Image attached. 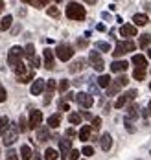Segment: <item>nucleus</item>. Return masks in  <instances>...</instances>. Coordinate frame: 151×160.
Returning a JSON list of instances; mask_svg holds the SVG:
<instances>
[{"mask_svg": "<svg viewBox=\"0 0 151 160\" xmlns=\"http://www.w3.org/2000/svg\"><path fill=\"white\" fill-rule=\"evenodd\" d=\"M85 8L81 4H78V2H70L67 6V17L70 20H83L85 18Z\"/></svg>", "mask_w": 151, "mask_h": 160, "instance_id": "1", "label": "nucleus"}, {"mask_svg": "<svg viewBox=\"0 0 151 160\" xmlns=\"http://www.w3.org/2000/svg\"><path fill=\"white\" fill-rule=\"evenodd\" d=\"M15 76H17L18 83H30V81L35 78V72L32 68H28L24 63H20L17 68H15Z\"/></svg>", "mask_w": 151, "mask_h": 160, "instance_id": "2", "label": "nucleus"}, {"mask_svg": "<svg viewBox=\"0 0 151 160\" xmlns=\"http://www.w3.org/2000/svg\"><path fill=\"white\" fill-rule=\"evenodd\" d=\"M22 55H24V50L20 48V46H13V48L9 50V53H8V64L15 70L18 64L22 63Z\"/></svg>", "mask_w": 151, "mask_h": 160, "instance_id": "3", "label": "nucleus"}, {"mask_svg": "<svg viewBox=\"0 0 151 160\" xmlns=\"http://www.w3.org/2000/svg\"><path fill=\"white\" fill-rule=\"evenodd\" d=\"M134 48H136V44H134L133 41H120L116 44V48H114V52H113V55L114 57H122L127 52H134Z\"/></svg>", "mask_w": 151, "mask_h": 160, "instance_id": "4", "label": "nucleus"}, {"mask_svg": "<svg viewBox=\"0 0 151 160\" xmlns=\"http://www.w3.org/2000/svg\"><path fill=\"white\" fill-rule=\"evenodd\" d=\"M55 55H57V59L59 61H68V59H72V55H74V48L70 46V44H59L57 48H55Z\"/></svg>", "mask_w": 151, "mask_h": 160, "instance_id": "5", "label": "nucleus"}, {"mask_svg": "<svg viewBox=\"0 0 151 160\" xmlns=\"http://www.w3.org/2000/svg\"><path fill=\"white\" fill-rule=\"evenodd\" d=\"M125 85H127V78H125V76H120V78L114 79V83L107 88V96H114V94H118V92H120V88H122V87H125Z\"/></svg>", "mask_w": 151, "mask_h": 160, "instance_id": "6", "label": "nucleus"}, {"mask_svg": "<svg viewBox=\"0 0 151 160\" xmlns=\"http://www.w3.org/2000/svg\"><path fill=\"white\" fill-rule=\"evenodd\" d=\"M88 61L92 64V68L96 70V72H101L103 68H105V63H103V57H101L98 52H90V55H88Z\"/></svg>", "mask_w": 151, "mask_h": 160, "instance_id": "7", "label": "nucleus"}, {"mask_svg": "<svg viewBox=\"0 0 151 160\" xmlns=\"http://www.w3.org/2000/svg\"><path fill=\"white\" fill-rule=\"evenodd\" d=\"M76 101H78L79 107H85V109H90V107L94 105V98L90 96V94H87V92L76 94Z\"/></svg>", "mask_w": 151, "mask_h": 160, "instance_id": "8", "label": "nucleus"}, {"mask_svg": "<svg viewBox=\"0 0 151 160\" xmlns=\"http://www.w3.org/2000/svg\"><path fill=\"white\" fill-rule=\"evenodd\" d=\"M59 149H61V158L68 160L70 153H72V140H68V138L59 140Z\"/></svg>", "mask_w": 151, "mask_h": 160, "instance_id": "9", "label": "nucleus"}, {"mask_svg": "<svg viewBox=\"0 0 151 160\" xmlns=\"http://www.w3.org/2000/svg\"><path fill=\"white\" fill-rule=\"evenodd\" d=\"M17 134H18V127H15V125H11L9 127V131L4 134V145H11V144H15V140H17Z\"/></svg>", "mask_w": 151, "mask_h": 160, "instance_id": "10", "label": "nucleus"}, {"mask_svg": "<svg viewBox=\"0 0 151 160\" xmlns=\"http://www.w3.org/2000/svg\"><path fill=\"white\" fill-rule=\"evenodd\" d=\"M41 123H43V112L32 111V114H30V129H39Z\"/></svg>", "mask_w": 151, "mask_h": 160, "instance_id": "11", "label": "nucleus"}, {"mask_svg": "<svg viewBox=\"0 0 151 160\" xmlns=\"http://www.w3.org/2000/svg\"><path fill=\"white\" fill-rule=\"evenodd\" d=\"M44 88H46V81L39 78V79L33 81V85H32V88H30V90H32V94H33V96H39Z\"/></svg>", "mask_w": 151, "mask_h": 160, "instance_id": "12", "label": "nucleus"}, {"mask_svg": "<svg viewBox=\"0 0 151 160\" xmlns=\"http://www.w3.org/2000/svg\"><path fill=\"white\" fill-rule=\"evenodd\" d=\"M100 145H101V149H103V151H109V149L113 147V136H111L109 132L101 134V138H100Z\"/></svg>", "mask_w": 151, "mask_h": 160, "instance_id": "13", "label": "nucleus"}, {"mask_svg": "<svg viewBox=\"0 0 151 160\" xmlns=\"http://www.w3.org/2000/svg\"><path fill=\"white\" fill-rule=\"evenodd\" d=\"M37 140L39 142H48L50 140V127H39L37 129Z\"/></svg>", "mask_w": 151, "mask_h": 160, "instance_id": "14", "label": "nucleus"}, {"mask_svg": "<svg viewBox=\"0 0 151 160\" xmlns=\"http://www.w3.org/2000/svg\"><path fill=\"white\" fill-rule=\"evenodd\" d=\"M53 66H55V63H53V52L50 48H46L44 50V68L52 70Z\"/></svg>", "mask_w": 151, "mask_h": 160, "instance_id": "15", "label": "nucleus"}, {"mask_svg": "<svg viewBox=\"0 0 151 160\" xmlns=\"http://www.w3.org/2000/svg\"><path fill=\"white\" fill-rule=\"evenodd\" d=\"M120 33H122V37H134L136 35V28L131 26V24H123L120 28Z\"/></svg>", "mask_w": 151, "mask_h": 160, "instance_id": "16", "label": "nucleus"}, {"mask_svg": "<svg viewBox=\"0 0 151 160\" xmlns=\"http://www.w3.org/2000/svg\"><path fill=\"white\" fill-rule=\"evenodd\" d=\"M11 127V123H9V118L8 116H0V136H4L8 131Z\"/></svg>", "mask_w": 151, "mask_h": 160, "instance_id": "17", "label": "nucleus"}, {"mask_svg": "<svg viewBox=\"0 0 151 160\" xmlns=\"http://www.w3.org/2000/svg\"><path fill=\"white\" fill-rule=\"evenodd\" d=\"M111 70H113V72H116V74L125 72V70H127V61H114V63L111 64Z\"/></svg>", "mask_w": 151, "mask_h": 160, "instance_id": "18", "label": "nucleus"}, {"mask_svg": "<svg viewBox=\"0 0 151 160\" xmlns=\"http://www.w3.org/2000/svg\"><path fill=\"white\" fill-rule=\"evenodd\" d=\"M90 132H92V125H83L81 131H79V140H81V142L90 140Z\"/></svg>", "mask_w": 151, "mask_h": 160, "instance_id": "19", "label": "nucleus"}, {"mask_svg": "<svg viewBox=\"0 0 151 160\" xmlns=\"http://www.w3.org/2000/svg\"><path fill=\"white\" fill-rule=\"evenodd\" d=\"M85 68V59H78V61H74V63L68 66V70L72 72V74H76V72H81Z\"/></svg>", "mask_w": 151, "mask_h": 160, "instance_id": "20", "label": "nucleus"}, {"mask_svg": "<svg viewBox=\"0 0 151 160\" xmlns=\"http://www.w3.org/2000/svg\"><path fill=\"white\" fill-rule=\"evenodd\" d=\"M127 120H136L138 118V105L136 103H131L129 107H127V116H125Z\"/></svg>", "mask_w": 151, "mask_h": 160, "instance_id": "21", "label": "nucleus"}, {"mask_svg": "<svg viewBox=\"0 0 151 160\" xmlns=\"http://www.w3.org/2000/svg\"><path fill=\"white\" fill-rule=\"evenodd\" d=\"M133 22L136 26H146L149 20H148V15H144V13H138V15L133 17Z\"/></svg>", "mask_w": 151, "mask_h": 160, "instance_id": "22", "label": "nucleus"}, {"mask_svg": "<svg viewBox=\"0 0 151 160\" xmlns=\"http://www.w3.org/2000/svg\"><path fill=\"white\" fill-rule=\"evenodd\" d=\"M138 46H140V48H149L151 46V35L149 33H146V35H142V37L138 39Z\"/></svg>", "mask_w": 151, "mask_h": 160, "instance_id": "23", "label": "nucleus"}, {"mask_svg": "<svg viewBox=\"0 0 151 160\" xmlns=\"http://www.w3.org/2000/svg\"><path fill=\"white\" fill-rule=\"evenodd\" d=\"M59 123H61V114H52L48 118V127L55 129V127H59Z\"/></svg>", "mask_w": 151, "mask_h": 160, "instance_id": "24", "label": "nucleus"}, {"mask_svg": "<svg viewBox=\"0 0 151 160\" xmlns=\"http://www.w3.org/2000/svg\"><path fill=\"white\" fill-rule=\"evenodd\" d=\"M11 22H13V17L11 15H6L2 20H0V30L2 32H6V30H9V26H11Z\"/></svg>", "mask_w": 151, "mask_h": 160, "instance_id": "25", "label": "nucleus"}, {"mask_svg": "<svg viewBox=\"0 0 151 160\" xmlns=\"http://www.w3.org/2000/svg\"><path fill=\"white\" fill-rule=\"evenodd\" d=\"M133 63L136 64V68H146L148 66V61L144 55H133Z\"/></svg>", "mask_w": 151, "mask_h": 160, "instance_id": "26", "label": "nucleus"}, {"mask_svg": "<svg viewBox=\"0 0 151 160\" xmlns=\"http://www.w3.org/2000/svg\"><path fill=\"white\" fill-rule=\"evenodd\" d=\"M59 157H61V155H59L55 149H52V147H48V149L44 151V160H57Z\"/></svg>", "mask_w": 151, "mask_h": 160, "instance_id": "27", "label": "nucleus"}, {"mask_svg": "<svg viewBox=\"0 0 151 160\" xmlns=\"http://www.w3.org/2000/svg\"><path fill=\"white\" fill-rule=\"evenodd\" d=\"M32 155H33V153H32L30 145H22V147H20V158L22 160H30L32 158Z\"/></svg>", "mask_w": 151, "mask_h": 160, "instance_id": "28", "label": "nucleus"}, {"mask_svg": "<svg viewBox=\"0 0 151 160\" xmlns=\"http://www.w3.org/2000/svg\"><path fill=\"white\" fill-rule=\"evenodd\" d=\"M68 122H70L72 125H79V123H81V116H79L78 112H70V114H68Z\"/></svg>", "mask_w": 151, "mask_h": 160, "instance_id": "29", "label": "nucleus"}, {"mask_svg": "<svg viewBox=\"0 0 151 160\" xmlns=\"http://www.w3.org/2000/svg\"><path fill=\"white\" fill-rule=\"evenodd\" d=\"M133 78L136 81H144V78H146V68H134Z\"/></svg>", "mask_w": 151, "mask_h": 160, "instance_id": "30", "label": "nucleus"}, {"mask_svg": "<svg viewBox=\"0 0 151 160\" xmlns=\"http://www.w3.org/2000/svg\"><path fill=\"white\" fill-rule=\"evenodd\" d=\"M24 55H26V57H28L30 61H32V59L35 57V46L32 44V42H30V44H28V46L24 48Z\"/></svg>", "mask_w": 151, "mask_h": 160, "instance_id": "31", "label": "nucleus"}, {"mask_svg": "<svg viewBox=\"0 0 151 160\" xmlns=\"http://www.w3.org/2000/svg\"><path fill=\"white\" fill-rule=\"evenodd\" d=\"M98 85H100V87H103V88H109V87H111V78H109V76H105V74H103V76H100Z\"/></svg>", "mask_w": 151, "mask_h": 160, "instance_id": "32", "label": "nucleus"}, {"mask_svg": "<svg viewBox=\"0 0 151 160\" xmlns=\"http://www.w3.org/2000/svg\"><path fill=\"white\" fill-rule=\"evenodd\" d=\"M24 2L30 4V6H33V8H44L48 4V0H24Z\"/></svg>", "mask_w": 151, "mask_h": 160, "instance_id": "33", "label": "nucleus"}, {"mask_svg": "<svg viewBox=\"0 0 151 160\" xmlns=\"http://www.w3.org/2000/svg\"><path fill=\"white\" fill-rule=\"evenodd\" d=\"M28 129H30V122H26L24 116H20V120H18V131L20 132H26Z\"/></svg>", "mask_w": 151, "mask_h": 160, "instance_id": "34", "label": "nucleus"}, {"mask_svg": "<svg viewBox=\"0 0 151 160\" xmlns=\"http://www.w3.org/2000/svg\"><path fill=\"white\" fill-rule=\"evenodd\" d=\"M55 87H57V85H55V79H48V81H46V94H48V96L53 94Z\"/></svg>", "mask_w": 151, "mask_h": 160, "instance_id": "35", "label": "nucleus"}, {"mask_svg": "<svg viewBox=\"0 0 151 160\" xmlns=\"http://www.w3.org/2000/svg\"><path fill=\"white\" fill-rule=\"evenodd\" d=\"M127 101H129V99H127V94H122V96H120V98L116 99L114 107H116V109H122V107H123V105H125Z\"/></svg>", "mask_w": 151, "mask_h": 160, "instance_id": "36", "label": "nucleus"}, {"mask_svg": "<svg viewBox=\"0 0 151 160\" xmlns=\"http://www.w3.org/2000/svg\"><path fill=\"white\" fill-rule=\"evenodd\" d=\"M67 90H68V79H61V83H59V92L65 94Z\"/></svg>", "mask_w": 151, "mask_h": 160, "instance_id": "37", "label": "nucleus"}, {"mask_svg": "<svg viewBox=\"0 0 151 160\" xmlns=\"http://www.w3.org/2000/svg\"><path fill=\"white\" fill-rule=\"evenodd\" d=\"M96 48L101 50V52H111V46H109V42H96Z\"/></svg>", "mask_w": 151, "mask_h": 160, "instance_id": "38", "label": "nucleus"}, {"mask_svg": "<svg viewBox=\"0 0 151 160\" xmlns=\"http://www.w3.org/2000/svg\"><path fill=\"white\" fill-rule=\"evenodd\" d=\"M48 15L53 17V18H57V17H59V9H57L55 6H52V8H48Z\"/></svg>", "mask_w": 151, "mask_h": 160, "instance_id": "39", "label": "nucleus"}, {"mask_svg": "<svg viewBox=\"0 0 151 160\" xmlns=\"http://www.w3.org/2000/svg\"><path fill=\"white\" fill-rule=\"evenodd\" d=\"M81 153H83L85 157H92V155H94V149H92L90 145H85V147H83V151H81Z\"/></svg>", "mask_w": 151, "mask_h": 160, "instance_id": "40", "label": "nucleus"}, {"mask_svg": "<svg viewBox=\"0 0 151 160\" xmlns=\"http://www.w3.org/2000/svg\"><path fill=\"white\" fill-rule=\"evenodd\" d=\"M100 127H101V118L96 116V118L92 120V129H100Z\"/></svg>", "mask_w": 151, "mask_h": 160, "instance_id": "41", "label": "nucleus"}, {"mask_svg": "<svg viewBox=\"0 0 151 160\" xmlns=\"http://www.w3.org/2000/svg\"><path fill=\"white\" fill-rule=\"evenodd\" d=\"M125 94H127V99H129V101H133L134 98L138 96V92H136V90H134V88H133V90H127V92H125Z\"/></svg>", "mask_w": 151, "mask_h": 160, "instance_id": "42", "label": "nucleus"}, {"mask_svg": "<svg viewBox=\"0 0 151 160\" xmlns=\"http://www.w3.org/2000/svg\"><path fill=\"white\" fill-rule=\"evenodd\" d=\"M8 99V92H6V88L0 85V101H6Z\"/></svg>", "mask_w": 151, "mask_h": 160, "instance_id": "43", "label": "nucleus"}, {"mask_svg": "<svg viewBox=\"0 0 151 160\" xmlns=\"http://www.w3.org/2000/svg\"><path fill=\"white\" fill-rule=\"evenodd\" d=\"M87 46H88L87 39H78V48H87Z\"/></svg>", "mask_w": 151, "mask_h": 160, "instance_id": "44", "label": "nucleus"}, {"mask_svg": "<svg viewBox=\"0 0 151 160\" xmlns=\"http://www.w3.org/2000/svg\"><path fill=\"white\" fill-rule=\"evenodd\" d=\"M78 158H79V151H78V149H72V153H70L68 160H78Z\"/></svg>", "mask_w": 151, "mask_h": 160, "instance_id": "45", "label": "nucleus"}, {"mask_svg": "<svg viewBox=\"0 0 151 160\" xmlns=\"http://www.w3.org/2000/svg\"><path fill=\"white\" fill-rule=\"evenodd\" d=\"M59 109H61V111H70V107H68V103L65 101V99L59 101Z\"/></svg>", "mask_w": 151, "mask_h": 160, "instance_id": "46", "label": "nucleus"}, {"mask_svg": "<svg viewBox=\"0 0 151 160\" xmlns=\"http://www.w3.org/2000/svg\"><path fill=\"white\" fill-rule=\"evenodd\" d=\"M125 129H127L129 132H134V127H133V123H131V120H127V118H125Z\"/></svg>", "mask_w": 151, "mask_h": 160, "instance_id": "47", "label": "nucleus"}, {"mask_svg": "<svg viewBox=\"0 0 151 160\" xmlns=\"http://www.w3.org/2000/svg\"><path fill=\"white\" fill-rule=\"evenodd\" d=\"M6 160H18L17 153H15V151H9V153H8V158H6Z\"/></svg>", "mask_w": 151, "mask_h": 160, "instance_id": "48", "label": "nucleus"}, {"mask_svg": "<svg viewBox=\"0 0 151 160\" xmlns=\"http://www.w3.org/2000/svg\"><path fill=\"white\" fill-rule=\"evenodd\" d=\"M32 66H33V68H39V66H41V59H39V57H33V59H32Z\"/></svg>", "mask_w": 151, "mask_h": 160, "instance_id": "49", "label": "nucleus"}, {"mask_svg": "<svg viewBox=\"0 0 151 160\" xmlns=\"http://www.w3.org/2000/svg\"><path fill=\"white\" fill-rule=\"evenodd\" d=\"M76 132H74V129H67V138H72Z\"/></svg>", "mask_w": 151, "mask_h": 160, "instance_id": "50", "label": "nucleus"}, {"mask_svg": "<svg viewBox=\"0 0 151 160\" xmlns=\"http://www.w3.org/2000/svg\"><path fill=\"white\" fill-rule=\"evenodd\" d=\"M65 99H76V94H72V92H68V94H65Z\"/></svg>", "mask_w": 151, "mask_h": 160, "instance_id": "51", "label": "nucleus"}, {"mask_svg": "<svg viewBox=\"0 0 151 160\" xmlns=\"http://www.w3.org/2000/svg\"><path fill=\"white\" fill-rule=\"evenodd\" d=\"M83 118H87V120H94V118H92V114H90V112H83Z\"/></svg>", "mask_w": 151, "mask_h": 160, "instance_id": "52", "label": "nucleus"}, {"mask_svg": "<svg viewBox=\"0 0 151 160\" xmlns=\"http://www.w3.org/2000/svg\"><path fill=\"white\" fill-rule=\"evenodd\" d=\"M33 160H43V158L39 157V153H33Z\"/></svg>", "mask_w": 151, "mask_h": 160, "instance_id": "53", "label": "nucleus"}, {"mask_svg": "<svg viewBox=\"0 0 151 160\" xmlns=\"http://www.w3.org/2000/svg\"><path fill=\"white\" fill-rule=\"evenodd\" d=\"M4 6H6V4H4V2H0V9H4Z\"/></svg>", "mask_w": 151, "mask_h": 160, "instance_id": "54", "label": "nucleus"}, {"mask_svg": "<svg viewBox=\"0 0 151 160\" xmlns=\"http://www.w3.org/2000/svg\"><path fill=\"white\" fill-rule=\"evenodd\" d=\"M148 57H149V59H151V48L148 50Z\"/></svg>", "mask_w": 151, "mask_h": 160, "instance_id": "55", "label": "nucleus"}, {"mask_svg": "<svg viewBox=\"0 0 151 160\" xmlns=\"http://www.w3.org/2000/svg\"><path fill=\"white\" fill-rule=\"evenodd\" d=\"M148 111H149V116H151V101H149V107H148Z\"/></svg>", "mask_w": 151, "mask_h": 160, "instance_id": "56", "label": "nucleus"}, {"mask_svg": "<svg viewBox=\"0 0 151 160\" xmlns=\"http://www.w3.org/2000/svg\"><path fill=\"white\" fill-rule=\"evenodd\" d=\"M149 88H151V83H149Z\"/></svg>", "mask_w": 151, "mask_h": 160, "instance_id": "57", "label": "nucleus"}]
</instances>
